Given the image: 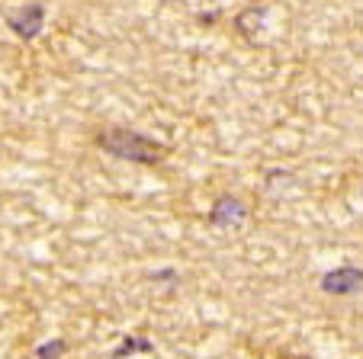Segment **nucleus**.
<instances>
[{"label": "nucleus", "mask_w": 363, "mask_h": 359, "mask_svg": "<svg viewBox=\"0 0 363 359\" xmlns=\"http://www.w3.org/2000/svg\"><path fill=\"white\" fill-rule=\"evenodd\" d=\"M96 144H100L106 154L119 157V161L145 164V167H151V164H161V157L167 154V148L161 142L142 135V132H132V129H106V132H100Z\"/></svg>", "instance_id": "obj_1"}, {"label": "nucleus", "mask_w": 363, "mask_h": 359, "mask_svg": "<svg viewBox=\"0 0 363 359\" xmlns=\"http://www.w3.org/2000/svg\"><path fill=\"white\" fill-rule=\"evenodd\" d=\"M318 289H322L325 295H335V298L357 295V292H363V270L354 263L335 266V270H328L322 279H318Z\"/></svg>", "instance_id": "obj_2"}, {"label": "nucleus", "mask_w": 363, "mask_h": 359, "mask_svg": "<svg viewBox=\"0 0 363 359\" xmlns=\"http://www.w3.org/2000/svg\"><path fill=\"white\" fill-rule=\"evenodd\" d=\"M7 26H10V33L23 42L39 39L42 29H45V7H42V4H26V7L13 10V13L7 16Z\"/></svg>", "instance_id": "obj_3"}, {"label": "nucleus", "mask_w": 363, "mask_h": 359, "mask_svg": "<svg viewBox=\"0 0 363 359\" xmlns=\"http://www.w3.org/2000/svg\"><path fill=\"white\" fill-rule=\"evenodd\" d=\"M245 218H247V205L241 203L238 196H232V193H222V196L209 205V212H206V222L213 224V228H235V224H241Z\"/></svg>", "instance_id": "obj_4"}, {"label": "nucleus", "mask_w": 363, "mask_h": 359, "mask_svg": "<svg viewBox=\"0 0 363 359\" xmlns=\"http://www.w3.org/2000/svg\"><path fill=\"white\" fill-rule=\"evenodd\" d=\"M135 353H155V343H151L148 337L129 334V337H123V343L113 350V359H125V356H135Z\"/></svg>", "instance_id": "obj_5"}, {"label": "nucleus", "mask_w": 363, "mask_h": 359, "mask_svg": "<svg viewBox=\"0 0 363 359\" xmlns=\"http://www.w3.org/2000/svg\"><path fill=\"white\" fill-rule=\"evenodd\" d=\"M65 353H68V343L62 337L45 340L42 346H35V359H65Z\"/></svg>", "instance_id": "obj_6"}, {"label": "nucleus", "mask_w": 363, "mask_h": 359, "mask_svg": "<svg viewBox=\"0 0 363 359\" xmlns=\"http://www.w3.org/2000/svg\"><path fill=\"white\" fill-rule=\"evenodd\" d=\"M360 199H363V190H360Z\"/></svg>", "instance_id": "obj_7"}]
</instances>
